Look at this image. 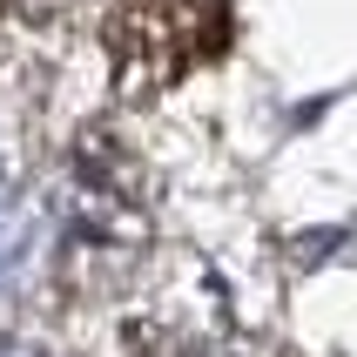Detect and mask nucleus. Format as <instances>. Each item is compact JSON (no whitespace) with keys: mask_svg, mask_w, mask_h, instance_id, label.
Wrapping results in <instances>:
<instances>
[{"mask_svg":"<svg viewBox=\"0 0 357 357\" xmlns=\"http://www.w3.org/2000/svg\"><path fill=\"white\" fill-rule=\"evenodd\" d=\"M34 243H40V216H34V202L20 196V182L0 169V290L34 263Z\"/></svg>","mask_w":357,"mask_h":357,"instance_id":"obj_1","label":"nucleus"},{"mask_svg":"<svg viewBox=\"0 0 357 357\" xmlns=\"http://www.w3.org/2000/svg\"><path fill=\"white\" fill-rule=\"evenodd\" d=\"M0 357H47V351H34V344H14V337H0Z\"/></svg>","mask_w":357,"mask_h":357,"instance_id":"obj_2","label":"nucleus"}]
</instances>
